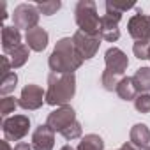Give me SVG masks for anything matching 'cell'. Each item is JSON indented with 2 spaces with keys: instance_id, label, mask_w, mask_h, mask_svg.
Wrapping results in <instances>:
<instances>
[{
  "instance_id": "cell-1",
  "label": "cell",
  "mask_w": 150,
  "mask_h": 150,
  "mask_svg": "<svg viewBox=\"0 0 150 150\" xmlns=\"http://www.w3.org/2000/svg\"><path fill=\"white\" fill-rule=\"evenodd\" d=\"M83 62L85 60L74 48L72 37L58 39L48 58V65L51 72H57V74H74V71H78Z\"/></svg>"
},
{
  "instance_id": "cell-2",
  "label": "cell",
  "mask_w": 150,
  "mask_h": 150,
  "mask_svg": "<svg viewBox=\"0 0 150 150\" xmlns=\"http://www.w3.org/2000/svg\"><path fill=\"white\" fill-rule=\"evenodd\" d=\"M74 94H76V76L74 74L50 72L46 88V104L65 106L74 97Z\"/></svg>"
},
{
  "instance_id": "cell-3",
  "label": "cell",
  "mask_w": 150,
  "mask_h": 150,
  "mask_svg": "<svg viewBox=\"0 0 150 150\" xmlns=\"http://www.w3.org/2000/svg\"><path fill=\"white\" fill-rule=\"evenodd\" d=\"M74 20L81 32L101 37V16L97 14V6L92 0H80L74 9Z\"/></svg>"
},
{
  "instance_id": "cell-4",
  "label": "cell",
  "mask_w": 150,
  "mask_h": 150,
  "mask_svg": "<svg viewBox=\"0 0 150 150\" xmlns=\"http://www.w3.org/2000/svg\"><path fill=\"white\" fill-rule=\"evenodd\" d=\"M122 14L113 2H106L104 4V14L101 16V39L108 41V42H115L120 37V28L118 23L122 20Z\"/></svg>"
},
{
  "instance_id": "cell-5",
  "label": "cell",
  "mask_w": 150,
  "mask_h": 150,
  "mask_svg": "<svg viewBox=\"0 0 150 150\" xmlns=\"http://www.w3.org/2000/svg\"><path fill=\"white\" fill-rule=\"evenodd\" d=\"M39 9L37 6H32V4H20L14 7V13H13V23L18 30H32L37 27L39 23Z\"/></svg>"
},
{
  "instance_id": "cell-6",
  "label": "cell",
  "mask_w": 150,
  "mask_h": 150,
  "mask_svg": "<svg viewBox=\"0 0 150 150\" xmlns=\"http://www.w3.org/2000/svg\"><path fill=\"white\" fill-rule=\"evenodd\" d=\"M2 131L7 141H20L30 131V118L27 115H14L9 118H4Z\"/></svg>"
},
{
  "instance_id": "cell-7",
  "label": "cell",
  "mask_w": 150,
  "mask_h": 150,
  "mask_svg": "<svg viewBox=\"0 0 150 150\" xmlns=\"http://www.w3.org/2000/svg\"><path fill=\"white\" fill-rule=\"evenodd\" d=\"M72 42H74V48L80 53V57L83 60H90L96 57V53L99 51V46H101V37L99 35H90V34H85L81 30H76L72 34Z\"/></svg>"
},
{
  "instance_id": "cell-8",
  "label": "cell",
  "mask_w": 150,
  "mask_h": 150,
  "mask_svg": "<svg viewBox=\"0 0 150 150\" xmlns=\"http://www.w3.org/2000/svg\"><path fill=\"white\" fill-rule=\"evenodd\" d=\"M72 122H76V111L72 106L65 104V106H58L57 110H53L48 118H46V125L53 131V132H62L65 127H69Z\"/></svg>"
},
{
  "instance_id": "cell-9",
  "label": "cell",
  "mask_w": 150,
  "mask_h": 150,
  "mask_svg": "<svg viewBox=\"0 0 150 150\" xmlns=\"http://www.w3.org/2000/svg\"><path fill=\"white\" fill-rule=\"evenodd\" d=\"M18 103H20V108H23L27 111L39 110L46 103V90H42V87H39V85L28 83L23 87Z\"/></svg>"
},
{
  "instance_id": "cell-10",
  "label": "cell",
  "mask_w": 150,
  "mask_h": 150,
  "mask_svg": "<svg viewBox=\"0 0 150 150\" xmlns=\"http://www.w3.org/2000/svg\"><path fill=\"white\" fill-rule=\"evenodd\" d=\"M127 32L134 41L150 42V16L146 14H132L127 21Z\"/></svg>"
},
{
  "instance_id": "cell-11",
  "label": "cell",
  "mask_w": 150,
  "mask_h": 150,
  "mask_svg": "<svg viewBox=\"0 0 150 150\" xmlns=\"http://www.w3.org/2000/svg\"><path fill=\"white\" fill-rule=\"evenodd\" d=\"M104 64H106V69L108 71H111L113 74L122 76V74L127 71V67H129V58H127V55L120 48L111 46L104 53Z\"/></svg>"
},
{
  "instance_id": "cell-12",
  "label": "cell",
  "mask_w": 150,
  "mask_h": 150,
  "mask_svg": "<svg viewBox=\"0 0 150 150\" xmlns=\"http://www.w3.org/2000/svg\"><path fill=\"white\" fill-rule=\"evenodd\" d=\"M30 145H32L34 150H53V146H55V132L46 124H41V125L35 127Z\"/></svg>"
},
{
  "instance_id": "cell-13",
  "label": "cell",
  "mask_w": 150,
  "mask_h": 150,
  "mask_svg": "<svg viewBox=\"0 0 150 150\" xmlns=\"http://www.w3.org/2000/svg\"><path fill=\"white\" fill-rule=\"evenodd\" d=\"M50 41V34L42 28V27H35L32 30H28L25 34V44L32 50V51H44Z\"/></svg>"
},
{
  "instance_id": "cell-14",
  "label": "cell",
  "mask_w": 150,
  "mask_h": 150,
  "mask_svg": "<svg viewBox=\"0 0 150 150\" xmlns=\"http://www.w3.org/2000/svg\"><path fill=\"white\" fill-rule=\"evenodd\" d=\"M129 139L131 143L138 148V150H145L150 145V129L146 124H136L131 127L129 132Z\"/></svg>"
},
{
  "instance_id": "cell-15",
  "label": "cell",
  "mask_w": 150,
  "mask_h": 150,
  "mask_svg": "<svg viewBox=\"0 0 150 150\" xmlns=\"http://www.w3.org/2000/svg\"><path fill=\"white\" fill-rule=\"evenodd\" d=\"M20 44H23L21 42V32L14 25L13 27H9V25L2 27V50H4V53L9 55Z\"/></svg>"
},
{
  "instance_id": "cell-16",
  "label": "cell",
  "mask_w": 150,
  "mask_h": 150,
  "mask_svg": "<svg viewBox=\"0 0 150 150\" xmlns=\"http://www.w3.org/2000/svg\"><path fill=\"white\" fill-rule=\"evenodd\" d=\"M117 94H118V97L120 99H124V101H134L138 96H139V92H138V87H136V83H134V80H132V76L129 78H122L120 80V83H118V87H117V90H115Z\"/></svg>"
},
{
  "instance_id": "cell-17",
  "label": "cell",
  "mask_w": 150,
  "mask_h": 150,
  "mask_svg": "<svg viewBox=\"0 0 150 150\" xmlns=\"http://www.w3.org/2000/svg\"><path fill=\"white\" fill-rule=\"evenodd\" d=\"M9 60L13 64V69H20L23 67L27 62H28V57H30V48L27 44H20L18 48H14L9 55Z\"/></svg>"
},
{
  "instance_id": "cell-18",
  "label": "cell",
  "mask_w": 150,
  "mask_h": 150,
  "mask_svg": "<svg viewBox=\"0 0 150 150\" xmlns=\"http://www.w3.org/2000/svg\"><path fill=\"white\" fill-rule=\"evenodd\" d=\"M132 80L139 94H148L150 92V67H139L132 76Z\"/></svg>"
},
{
  "instance_id": "cell-19",
  "label": "cell",
  "mask_w": 150,
  "mask_h": 150,
  "mask_svg": "<svg viewBox=\"0 0 150 150\" xmlns=\"http://www.w3.org/2000/svg\"><path fill=\"white\" fill-rule=\"evenodd\" d=\"M76 150H104V139L99 134H85Z\"/></svg>"
},
{
  "instance_id": "cell-20",
  "label": "cell",
  "mask_w": 150,
  "mask_h": 150,
  "mask_svg": "<svg viewBox=\"0 0 150 150\" xmlns=\"http://www.w3.org/2000/svg\"><path fill=\"white\" fill-rule=\"evenodd\" d=\"M120 76L118 74H113L111 71H108V69H104L103 71V74H101V85H103V88L104 90H108V92H113V90H117V87H118V83H120Z\"/></svg>"
},
{
  "instance_id": "cell-21",
  "label": "cell",
  "mask_w": 150,
  "mask_h": 150,
  "mask_svg": "<svg viewBox=\"0 0 150 150\" xmlns=\"http://www.w3.org/2000/svg\"><path fill=\"white\" fill-rule=\"evenodd\" d=\"M18 83V74L16 72H9L6 76H2V81H0V94L4 97H7V94H11L16 88Z\"/></svg>"
},
{
  "instance_id": "cell-22",
  "label": "cell",
  "mask_w": 150,
  "mask_h": 150,
  "mask_svg": "<svg viewBox=\"0 0 150 150\" xmlns=\"http://www.w3.org/2000/svg\"><path fill=\"white\" fill-rule=\"evenodd\" d=\"M35 6H37L39 13L42 16H53L62 7V2H60V0H44V2L41 0V2H37Z\"/></svg>"
},
{
  "instance_id": "cell-23",
  "label": "cell",
  "mask_w": 150,
  "mask_h": 150,
  "mask_svg": "<svg viewBox=\"0 0 150 150\" xmlns=\"http://www.w3.org/2000/svg\"><path fill=\"white\" fill-rule=\"evenodd\" d=\"M20 106L18 99L16 97H2V101H0V115H2V118H9L11 113H14V110Z\"/></svg>"
},
{
  "instance_id": "cell-24",
  "label": "cell",
  "mask_w": 150,
  "mask_h": 150,
  "mask_svg": "<svg viewBox=\"0 0 150 150\" xmlns=\"http://www.w3.org/2000/svg\"><path fill=\"white\" fill-rule=\"evenodd\" d=\"M132 53L138 60H150V42L136 41L134 46H132Z\"/></svg>"
},
{
  "instance_id": "cell-25",
  "label": "cell",
  "mask_w": 150,
  "mask_h": 150,
  "mask_svg": "<svg viewBox=\"0 0 150 150\" xmlns=\"http://www.w3.org/2000/svg\"><path fill=\"white\" fill-rule=\"evenodd\" d=\"M67 141H72V139H78V138H81V134H83V127H81V124L76 120V122H72L69 127H65L62 132H60Z\"/></svg>"
},
{
  "instance_id": "cell-26",
  "label": "cell",
  "mask_w": 150,
  "mask_h": 150,
  "mask_svg": "<svg viewBox=\"0 0 150 150\" xmlns=\"http://www.w3.org/2000/svg\"><path fill=\"white\" fill-rule=\"evenodd\" d=\"M134 108L139 113H150V94H139L134 99Z\"/></svg>"
},
{
  "instance_id": "cell-27",
  "label": "cell",
  "mask_w": 150,
  "mask_h": 150,
  "mask_svg": "<svg viewBox=\"0 0 150 150\" xmlns=\"http://www.w3.org/2000/svg\"><path fill=\"white\" fill-rule=\"evenodd\" d=\"M11 67H13V64H11L9 57H7V55H4V57H2V76H6V74H9V72H11Z\"/></svg>"
},
{
  "instance_id": "cell-28",
  "label": "cell",
  "mask_w": 150,
  "mask_h": 150,
  "mask_svg": "<svg viewBox=\"0 0 150 150\" xmlns=\"http://www.w3.org/2000/svg\"><path fill=\"white\" fill-rule=\"evenodd\" d=\"M13 150H34V148H32V145H28V143H25V141H20Z\"/></svg>"
},
{
  "instance_id": "cell-29",
  "label": "cell",
  "mask_w": 150,
  "mask_h": 150,
  "mask_svg": "<svg viewBox=\"0 0 150 150\" xmlns=\"http://www.w3.org/2000/svg\"><path fill=\"white\" fill-rule=\"evenodd\" d=\"M118 150H138V148H136V146H134V145L129 141V143H124V145H122Z\"/></svg>"
},
{
  "instance_id": "cell-30",
  "label": "cell",
  "mask_w": 150,
  "mask_h": 150,
  "mask_svg": "<svg viewBox=\"0 0 150 150\" xmlns=\"http://www.w3.org/2000/svg\"><path fill=\"white\" fill-rule=\"evenodd\" d=\"M2 150H13V148H11V145H9V141H7V139H2Z\"/></svg>"
},
{
  "instance_id": "cell-31",
  "label": "cell",
  "mask_w": 150,
  "mask_h": 150,
  "mask_svg": "<svg viewBox=\"0 0 150 150\" xmlns=\"http://www.w3.org/2000/svg\"><path fill=\"white\" fill-rule=\"evenodd\" d=\"M0 6H2V20H6V18L9 16V14L6 13V2H2V4H0Z\"/></svg>"
},
{
  "instance_id": "cell-32",
  "label": "cell",
  "mask_w": 150,
  "mask_h": 150,
  "mask_svg": "<svg viewBox=\"0 0 150 150\" xmlns=\"http://www.w3.org/2000/svg\"><path fill=\"white\" fill-rule=\"evenodd\" d=\"M60 150H76V148H74V146H71V145H64Z\"/></svg>"
},
{
  "instance_id": "cell-33",
  "label": "cell",
  "mask_w": 150,
  "mask_h": 150,
  "mask_svg": "<svg viewBox=\"0 0 150 150\" xmlns=\"http://www.w3.org/2000/svg\"><path fill=\"white\" fill-rule=\"evenodd\" d=\"M145 150H150V146H148V148H145Z\"/></svg>"
}]
</instances>
